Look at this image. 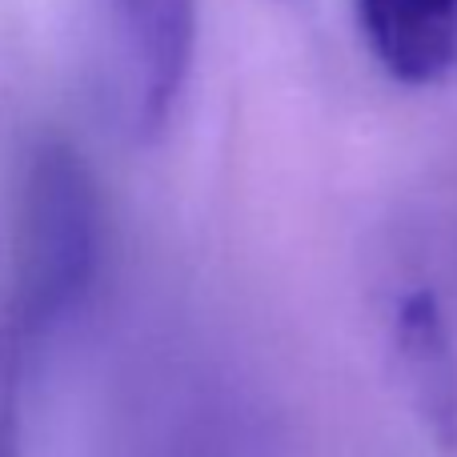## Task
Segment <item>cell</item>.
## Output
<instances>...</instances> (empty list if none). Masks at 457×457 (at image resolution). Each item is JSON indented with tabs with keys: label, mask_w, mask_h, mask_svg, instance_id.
Instances as JSON below:
<instances>
[{
	"label": "cell",
	"mask_w": 457,
	"mask_h": 457,
	"mask_svg": "<svg viewBox=\"0 0 457 457\" xmlns=\"http://www.w3.org/2000/svg\"><path fill=\"white\" fill-rule=\"evenodd\" d=\"M101 261L104 213L93 169L72 145L40 141L21 177L0 370L21 378L32 349L88 301Z\"/></svg>",
	"instance_id": "1"
},
{
	"label": "cell",
	"mask_w": 457,
	"mask_h": 457,
	"mask_svg": "<svg viewBox=\"0 0 457 457\" xmlns=\"http://www.w3.org/2000/svg\"><path fill=\"white\" fill-rule=\"evenodd\" d=\"M197 45V0H112L117 109L137 137H157L177 109Z\"/></svg>",
	"instance_id": "2"
},
{
	"label": "cell",
	"mask_w": 457,
	"mask_h": 457,
	"mask_svg": "<svg viewBox=\"0 0 457 457\" xmlns=\"http://www.w3.org/2000/svg\"><path fill=\"white\" fill-rule=\"evenodd\" d=\"M378 64L402 85H434L457 64V0H353Z\"/></svg>",
	"instance_id": "3"
},
{
	"label": "cell",
	"mask_w": 457,
	"mask_h": 457,
	"mask_svg": "<svg viewBox=\"0 0 457 457\" xmlns=\"http://www.w3.org/2000/svg\"><path fill=\"white\" fill-rule=\"evenodd\" d=\"M394 345L426 421L437 429V437H457V361L434 293L421 289L402 297L394 317Z\"/></svg>",
	"instance_id": "4"
}]
</instances>
